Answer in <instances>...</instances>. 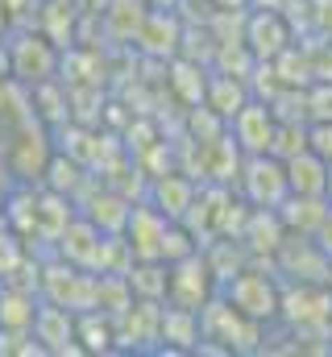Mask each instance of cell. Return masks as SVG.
<instances>
[{
	"label": "cell",
	"mask_w": 332,
	"mask_h": 357,
	"mask_svg": "<svg viewBox=\"0 0 332 357\" xmlns=\"http://www.w3.org/2000/svg\"><path fill=\"white\" fill-rule=\"evenodd\" d=\"M199 341H220L229 354L237 349V354H249V349H257V337H262V324L257 320H249L241 316L220 291L199 307Z\"/></svg>",
	"instance_id": "1"
},
{
	"label": "cell",
	"mask_w": 332,
	"mask_h": 357,
	"mask_svg": "<svg viewBox=\"0 0 332 357\" xmlns=\"http://www.w3.org/2000/svg\"><path fill=\"white\" fill-rule=\"evenodd\" d=\"M220 295H225L241 316L257 320V324L274 320V316H278V303H282L278 282H274L270 274H262V270H237L229 282H220Z\"/></svg>",
	"instance_id": "2"
},
{
	"label": "cell",
	"mask_w": 332,
	"mask_h": 357,
	"mask_svg": "<svg viewBox=\"0 0 332 357\" xmlns=\"http://www.w3.org/2000/svg\"><path fill=\"white\" fill-rule=\"evenodd\" d=\"M220 291V282H216V274L208 266V258L195 250V254H187V258H179V262H170V282H166V303H174V307H191V312H199L212 295Z\"/></svg>",
	"instance_id": "3"
},
{
	"label": "cell",
	"mask_w": 332,
	"mask_h": 357,
	"mask_svg": "<svg viewBox=\"0 0 332 357\" xmlns=\"http://www.w3.org/2000/svg\"><path fill=\"white\" fill-rule=\"evenodd\" d=\"M241 195L253 208H278L291 187H287V162L278 154H246L241 162Z\"/></svg>",
	"instance_id": "4"
},
{
	"label": "cell",
	"mask_w": 332,
	"mask_h": 357,
	"mask_svg": "<svg viewBox=\"0 0 332 357\" xmlns=\"http://www.w3.org/2000/svg\"><path fill=\"white\" fill-rule=\"evenodd\" d=\"M96 291H100V274H96V270L71 266V262L42 270V299L63 303V307L75 312V316L96 307Z\"/></svg>",
	"instance_id": "5"
},
{
	"label": "cell",
	"mask_w": 332,
	"mask_h": 357,
	"mask_svg": "<svg viewBox=\"0 0 332 357\" xmlns=\"http://www.w3.org/2000/svg\"><path fill=\"white\" fill-rule=\"evenodd\" d=\"M8 67L21 84H46L59 71V50L46 33H17L8 42Z\"/></svg>",
	"instance_id": "6"
},
{
	"label": "cell",
	"mask_w": 332,
	"mask_h": 357,
	"mask_svg": "<svg viewBox=\"0 0 332 357\" xmlns=\"http://www.w3.org/2000/svg\"><path fill=\"white\" fill-rule=\"evenodd\" d=\"M29 337L46 354H83L80 337H75V312H67L63 303H50V299H38Z\"/></svg>",
	"instance_id": "7"
},
{
	"label": "cell",
	"mask_w": 332,
	"mask_h": 357,
	"mask_svg": "<svg viewBox=\"0 0 332 357\" xmlns=\"http://www.w3.org/2000/svg\"><path fill=\"white\" fill-rule=\"evenodd\" d=\"M166 225H170V220H166L154 204H133V208H129V220H125L121 237H125V245H129L133 262H150V258H158V262H163Z\"/></svg>",
	"instance_id": "8"
},
{
	"label": "cell",
	"mask_w": 332,
	"mask_h": 357,
	"mask_svg": "<svg viewBox=\"0 0 332 357\" xmlns=\"http://www.w3.org/2000/svg\"><path fill=\"white\" fill-rule=\"evenodd\" d=\"M229 133H233V142H237L246 154H270V150H274V137H278L274 108H266L262 100H246V104L237 108V116L229 121Z\"/></svg>",
	"instance_id": "9"
},
{
	"label": "cell",
	"mask_w": 332,
	"mask_h": 357,
	"mask_svg": "<svg viewBox=\"0 0 332 357\" xmlns=\"http://www.w3.org/2000/svg\"><path fill=\"white\" fill-rule=\"evenodd\" d=\"M104 237H108V233H100L87 216H75V220L63 229V237H59V254H63V262H71V266L100 270V250H104Z\"/></svg>",
	"instance_id": "10"
},
{
	"label": "cell",
	"mask_w": 332,
	"mask_h": 357,
	"mask_svg": "<svg viewBox=\"0 0 332 357\" xmlns=\"http://www.w3.org/2000/svg\"><path fill=\"white\" fill-rule=\"evenodd\" d=\"M246 46H249V54H253L257 63L278 59V54L287 50V21H282L274 8H257V13L249 17Z\"/></svg>",
	"instance_id": "11"
},
{
	"label": "cell",
	"mask_w": 332,
	"mask_h": 357,
	"mask_svg": "<svg viewBox=\"0 0 332 357\" xmlns=\"http://www.w3.org/2000/svg\"><path fill=\"white\" fill-rule=\"evenodd\" d=\"M287 162V187L291 195H324L329 199V162L316 154V150H299Z\"/></svg>",
	"instance_id": "12"
},
{
	"label": "cell",
	"mask_w": 332,
	"mask_h": 357,
	"mask_svg": "<svg viewBox=\"0 0 332 357\" xmlns=\"http://www.w3.org/2000/svg\"><path fill=\"white\" fill-rule=\"evenodd\" d=\"M274 212H278V220H282V229H287V233L312 237V233L320 229L324 212H329V199H324V195H287Z\"/></svg>",
	"instance_id": "13"
},
{
	"label": "cell",
	"mask_w": 332,
	"mask_h": 357,
	"mask_svg": "<svg viewBox=\"0 0 332 357\" xmlns=\"http://www.w3.org/2000/svg\"><path fill=\"white\" fill-rule=\"evenodd\" d=\"M150 204L163 212L166 220H183L195 204V183L183 175H158L150 187Z\"/></svg>",
	"instance_id": "14"
},
{
	"label": "cell",
	"mask_w": 332,
	"mask_h": 357,
	"mask_svg": "<svg viewBox=\"0 0 332 357\" xmlns=\"http://www.w3.org/2000/svg\"><path fill=\"white\" fill-rule=\"evenodd\" d=\"M158 337H163V345H170V349H199V337H204V333H199V312L166 303Z\"/></svg>",
	"instance_id": "15"
},
{
	"label": "cell",
	"mask_w": 332,
	"mask_h": 357,
	"mask_svg": "<svg viewBox=\"0 0 332 357\" xmlns=\"http://www.w3.org/2000/svg\"><path fill=\"white\" fill-rule=\"evenodd\" d=\"M71 220H75V212H71V199L63 191H42L38 195V212H33V233L38 237L59 241Z\"/></svg>",
	"instance_id": "16"
},
{
	"label": "cell",
	"mask_w": 332,
	"mask_h": 357,
	"mask_svg": "<svg viewBox=\"0 0 332 357\" xmlns=\"http://www.w3.org/2000/svg\"><path fill=\"white\" fill-rule=\"evenodd\" d=\"M33 312H38L33 291L13 287V282H0V328H8V333H29V328H33Z\"/></svg>",
	"instance_id": "17"
},
{
	"label": "cell",
	"mask_w": 332,
	"mask_h": 357,
	"mask_svg": "<svg viewBox=\"0 0 332 357\" xmlns=\"http://www.w3.org/2000/svg\"><path fill=\"white\" fill-rule=\"evenodd\" d=\"M125 278H129L133 299H158V303H166V282H170V266H166V262H158V258H150V262H129Z\"/></svg>",
	"instance_id": "18"
},
{
	"label": "cell",
	"mask_w": 332,
	"mask_h": 357,
	"mask_svg": "<svg viewBox=\"0 0 332 357\" xmlns=\"http://www.w3.org/2000/svg\"><path fill=\"white\" fill-rule=\"evenodd\" d=\"M249 96L241 88V79H233V75H216V79H208V91H204V104L208 108H216L225 121H233L237 116V108L246 104Z\"/></svg>",
	"instance_id": "19"
},
{
	"label": "cell",
	"mask_w": 332,
	"mask_h": 357,
	"mask_svg": "<svg viewBox=\"0 0 332 357\" xmlns=\"http://www.w3.org/2000/svg\"><path fill=\"white\" fill-rule=\"evenodd\" d=\"M142 21H146V0H112L104 8V25L112 38H137Z\"/></svg>",
	"instance_id": "20"
},
{
	"label": "cell",
	"mask_w": 332,
	"mask_h": 357,
	"mask_svg": "<svg viewBox=\"0 0 332 357\" xmlns=\"http://www.w3.org/2000/svg\"><path fill=\"white\" fill-rule=\"evenodd\" d=\"M174 88H187L183 91V100L187 104H204V91H208V79H204V71L199 67H191V63H174Z\"/></svg>",
	"instance_id": "21"
},
{
	"label": "cell",
	"mask_w": 332,
	"mask_h": 357,
	"mask_svg": "<svg viewBox=\"0 0 332 357\" xmlns=\"http://www.w3.org/2000/svg\"><path fill=\"white\" fill-rule=\"evenodd\" d=\"M21 266H25V250H21V241H17V233L4 225V229H0V282H8Z\"/></svg>",
	"instance_id": "22"
},
{
	"label": "cell",
	"mask_w": 332,
	"mask_h": 357,
	"mask_svg": "<svg viewBox=\"0 0 332 357\" xmlns=\"http://www.w3.org/2000/svg\"><path fill=\"white\" fill-rule=\"evenodd\" d=\"M308 150H316L324 162H332V121H316V125H308Z\"/></svg>",
	"instance_id": "23"
},
{
	"label": "cell",
	"mask_w": 332,
	"mask_h": 357,
	"mask_svg": "<svg viewBox=\"0 0 332 357\" xmlns=\"http://www.w3.org/2000/svg\"><path fill=\"white\" fill-rule=\"evenodd\" d=\"M312 241H316V245L332 258V204H329V212H324V220H320V229L312 233Z\"/></svg>",
	"instance_id": "24"
},
{
	"label": "cell",
	"mask_w": 332,
	"mask_h": 357,
	"mask_svg": "<svg viewBox=\"0 0 332 357\" xmlns=\"http://www.w3.org/2000/svg\"><path fill=\"white\" fill-rule=\"evenodd\" d=\"M4 29H8V0H0V38H4Z\"/></svg>",
	"instance_id": "25"
},
{
	"label": "cell",
	"mask_w": 332,
	"mask_h": 357,
	"mask_svg": "<svg viewBox=\"0 0 332 357\" xmlns=\"http://www.w3.org/2000/svg\"><path fill=\"white\" fill-rule=\"evenodd\" d=\"M4 199H8V183H4V167H0V212H4Z\"/></svg>",
	"instance_id": "26"
},
{
	"label": "cell",
	"mask_w": 332,
	"mask_h": 357,
	"mask_svg": "<svg viewBox=\"0 0 332 357\" xmlns=\"http://www.w3.org/2000/svg\"><path fill=\"white\" fill-rule=\"evenodd\" d=\"M249 4H257V8H278L282 0H249Z\"/></svg>",
	"instance_id": "27"
}]
</instances>
